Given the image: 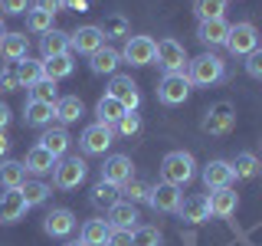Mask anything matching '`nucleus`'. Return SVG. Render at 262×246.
Masks as SVG:
<instances>
[{
	"mask_svg": "<svg viewBox=\"0 0 262 246\" xmlns=\"http://www.w3.org/2000/svg\"><path fill=\"white\" fill-rule=\"evenodd\" d=\"M30 102L56 105V102H59V89H56V82L53 79H39L36 86H30Z\"/></svg>",
	"mask_w": 262,
	"mask_h": 246,
	"instance_id": "nucleus-35",
	"label": "nucleus"
},
{
	"mask_svg": "<svg viewBox=\"0 0 262 246\" xmlns=\"http://www.w3.org/2000/svg\"><path fill=\"white\" fill-rule=\"evenodd\" d=\"M259 174H262V164H259Z\"/></svg>",
	"mask_w": 262,
	"mask_h": 246,
	"instance_id": "nucleus-53",
	"label": "nucleus"
},
{
	"mask_svg": "<svg viewBox=\"0 0 262 246\" xmlns=\"http://www.w3.org/2000/svg\"><path fill=\"white\" fill-rule=\"evenodd\" d=\"M4 33H7V27H4V20H0V36H4Z\"/></svg>",
	"mask_w": 262,
	"mask_h": 246,
	"instance_id": "nucleus-52",
	"label": "nucleus"
},
{
	"mask_svg": "<svg viewBox=\"0 0 262 246\" xmlns=\"http://www.w3.org/2000/svg\"><path fill=\"white\" fill-rule=\"evenodd\" d=\"M0 10L4 13H27L30 10V0H0Z\"/></svg>",
	"mask_w": 262,
	"mask_h": 246,
	"instance_id": "nucleus-45",
	"label": "nucleus"
},
{
	"mask_svg": "<svg viewBox=\"0 0 262 246\" xmlns=\"http://www.w3.org/2000/svg\"><path fill=\"white\" fill-rule=\"evenodd\" d=\"M98 30L105 33V39H108V36H125V39H128V36H131V23H128V20H125L121 13L108 16V20H105V23H102Z\"/></svg>",
	"mask_w": 262,
	"mask_h": 246,
	"instance_id": "nucleus-40",
	"label": "nucleus"
},
{
	"mask_svg": "<svg viewBox=\"0 0 262 246\" xmlns=\"http://www.w3.org/2000/svg\"><path fill=\"white\" fill-rule=\"evenodd\" d=\"M135 177V164H131L128 154H108L102 164V180H108L115 187H125L128 180Z\"/></svg>",
	"mask_w": 262,
	"mask_h": 246,
	"instance_id": "nucleus-10",
	"label": "nucleus"
},
{
	"mask_svg": "<svg viewBox=\"0 0 262 246\" xmlns=\"http://www.w3.org/2000/svg\"><path fill=\"white\" fill-rule=\"evenodd\" d=\"M115 128H118V131H121V135H125V138H135L138 131H141V115L128 112V115H125V118H121V121H118V125H115Z\"/></svg>",
	"mask_w": 262,
	"mask_h": 246,
	"instance_id": "nucleus-42",
	"label": "nucleus"
},
{
	"mask_svg": "<svg viewBox=\"0 0 262 246\" xmlns=\"http://www.w3.org/2000/svg\"><path fill=\"white\" fill-rule=\"evenodd\" d=\"M223 76H226V66L213 53H203V56H196V59L187 63V79H190V86H216V82H223Z\"/></svg>",
	"mask_w": 262,
	"mask_h": 246,
	"instance_id": "nucleus-2",
	"label": "nucleus"
},
{
	"mask_svg": "<svg viewBox=\"0 0 262 246\" xmlns=\"http://www.w3.org/2000/svg\"><path fill=\"white\" fill-rule=\"evenodd\" d=\"M154 53H158V43L151 36H128L125 49H121V59L131 66H147L154 63Z\"/></svg>",
	"mask_w": 262,
	"mask_h": 246,
	"instance_id": "nucleus-7",
	"label": "nucleus"
},
{
	"mask_svg": "<svg viewBox=\"0 0 262 246\" xmlns=\"http://www.w3.org/2000/svg\"><path fill=\"white\" fill-rule=\"evenodd\" d=\"M43 230H46L49 236H69L72 230H76V213L66 210V207L49 210V213H46V220H43Z\"/></svg>",
	"mask_w": 262,
	"mask_h": 246,
	"instance_id": "nucleus-16",
	"label": "nucleus"
},
{
	"mask_svg": "<svg viewBox=\"0 0 262 246\" xmlns=\"http://www.w3.org/2000/svg\"><path fill=\"white\" fill-rule=\"evenodd\" d=\"M39 145H43V148H46V151H49V154H53V158H56V161H59V158H62V154H66V151H69V131H66V128H49V131H46V135H43V138H39Z\"/></svg>",
	"mask_w": 262,
	"mask_h": 246,
	"instance_id": "nucleus-30",
	"label": "nucleus"
},
{
	"mask_svg": "<svg viewBox=\"0 0 262 246\" xmlns=\"http://www.w3.org/2000/svg\"><path fill=\"white\" fill-rule=\"evenodd\" d=\"M7 121H10V109H7V105L0 102V131L7 128Z\"/></svg>",
	"mask_w": 262,
	"mask_h": 246,
	"instance_id": "nucleus-49",
	"label": "nucleus"
},
{
	"mask_svg": "<svg viewBox=\"0 0 262 246\" xmlns=\"http://www.w3.org/2000/svg\"><path fill=\"white\" fill-rule=\"evenodd\" d=\"M53 109H56V118H59L62 125H72V121H79L82 115H85V105H82L79 95H59V102H56Z\"/></svg>",
	"mask_w": 262,
	"mask_h": 246,
	"instance_id": "nucleus-24",
	"label": "nucleus"
},
{
	"mask_svg": "<svg viewBox=\"0 0 262 246\" xmlns=\"http://www.w3.org/2000/svg\"><path fill=\"white\" fill-rule=\"evenodd\" d=\"M236 207H239V194H236L233 187L210 191V213H213V217H233Z\"/></svg>",
	"mask_w": 262,
	"mask_h": 246,
	"instance_id": "nucleus-20",
	"label": "nucleus"
},
{
	"mask_svg": "<svg viewBox=\"0 0 262 246\" xmlns=\"http://www.w3.org/2000/svg\"><path fill=\"white\" fill-rule=\"evenodd\" d=\"M147 203H151L158 213H177V207H180V187H174V184H161L158 187H151V197H147Z\"/></svg>",
	"mask_w": 262,
	"mask_h": 246,
	"instance_id": "nucleus-13",
	"label": "nucleus"
},
{
	"mask_svg": "<svg viewBox=\"0 0 262 246\" xmlns=\"http://www.w3.org/2000/svg\"><path fill=\"white\" fill-rule=\"evenodd\" d=\"M39 49H43V59L69 53V33H62V30H56V27H53L49 33H43V39H39Z\"/></svg>",
	"mask_w": 262,
	"mask_h": 246,
	"instance_id": "nucleus-28",
	"label": "nucleus"
},
{
	"mask_svg": "<svg viewBox=\"0 0 262 246\" xmlns=\"http://www.w3.org/2000/svg\"><path fill=\"white\" fill-rule=\"evenodd\" d=\"M7 151H10V141H7V135H4V131H0V158H4Z\"/></svg>",
	"mask_w": 262,
	"mask_h": 246,
	"instance_id": "nucleus-50",
	"label": "nucleus"
},
{
	"mask_svg": "<svg viewBox=\"0 0 262 246\" xmlns=\"http://www.w3.org/2000/svg\"><path fill=\"white\" fill-rule=\"evenodd\" d=\"M164 236L158 227H135L131 230V246H161Z\"/></svg>",
	"mask_w": 262,
	"mask_h": 246,
	"instance_id": "nucleus-39",
	"label": "nucleus"
},
{
	"mask_svg": "<svg viewBox=\"0 0 262 246\" xmlns=\"http://www.w3.org/2000/svg\"><path fill=\"white\" fill-rule=\"evenodd\" d=\"M105 95L118 98L128 112H135L138 105H141V92H138V86H135V79H131V76H112L108 92H105Z\"/></svg>",
	"mask_w": 262,
	"mask_h": 246,
	"instance_id": "nucleus-12",
	"label": "nucleus"
},
{
	"mask_svg": "<svg viewBox=\"0 0 262 246\" xmlns=\"http://www.w3.org/2000/svg\"><path fill=\"white\" fill-rule=\"evenodd\" d=\"M20 194H23V200H27V207H39L53 191H49V184H43V180H27V184L20 187Z\"/></svg>",
	"mask_w": 262,
	"mask_h": 246,
	"instance_id": "nucleus-37",
	"label": "nucleus"
},
{
	"mask_svg": "<svg viewBox=\"0 0 262 246\" xmlns=\"http://www.w3.org/2000/svg\"><path fill=\"white\" fill-rule=\"evenodd\" d=\"M135 220H138V207L128 200H118L115 207H108V227L112 230H135Z\"/></svg>",
	"mask_w": 262,
	"mask_h": 246,
	"instance_id": "nucleus-23",
	"label": "nucleus"
},
{
	"mask_svg": "<svg viewBox=\"0 0 262 246\" xmlns=\"http://www.w3.org/2000/svg\"><path fill=\"white\" fill-rule=\"evenodd\" d=\"M229 168H233V177L249 180V177L259 174V158H256V154H249V151H239L233 161H229Z\"/></svg>",
	"mask_w": 262,
	"mask_h": 246,
	"instance_id": "nucleus-32",
	"label": "nucleus"
},
{
	"mask_svg": "<svg viewBox=\"0 0 262 246\" xmlns=\"http://www.w3.org/2000/svg\"><path fill=\"white\" fill-rule=\"evenodd\" d=\"M121 194L128 197V203H141L151 197V184H144V180H138V177H131L125 187H121Z\"/></svg>",
	"mask_w": 262,
	"mask_h": 246,
	"instance_id": "nucleus-41",
	"label": "nucleus"
},
{
	"mask_svg": "<svg viewBox=\"0 0 262 246\" xmlns=\"http://www.w3.org/2000/svg\"><path fill=\"white\" fill-rule=\"evenodd\" d=\"M62 7H66V10H85V7H89V0H62Z\"/></svg>",
	"mask_w": 262,
	"mask_h": 246,
	"instance_id": "nucleus-48",
	"label": "nucleus"
},
{
	"mask_svg": "<svg viewBox=\"0 0 262 246\" xmlns=\"http://www.w3.org/2000/svg\"><path fill=\"white\" fill-rule=\"evenodd\" d=\"M187 95H190V79H187V72H164L161 86H158V98L164 105H180L187 102Z\"/></svg>",
	"mask_w": 262,
	"mask_h": 246,
	"instance_id": "nucleus-3",
	"label": "nucleus"
},
{
	"mask_svg": "<svg viewBox=\"0 0 262 246\" xmlns=\"http://www.w3.org/2000/svg\"><path fill=\"white\" fill-rule=\"evenodd\" d=\"M62 246H85L82 240H69V243H62Z\"/></svg>",
	"mask_w": 262,
	"mask_h": 246,
	"instance_id": "nucleus-51",
	"label": "nucleus"
},
{
	"mask_svg": "<svg viewBox=\"0 0 262 246\" xmlns=\"http://www.w3.org/2000/svg\"><path fill=\"white\" fill-rule=\"evenodd\" d=\"M23 168L33 171V174H46V171L56 168V158L46 151L43 145H36V148H30V151H27V161H23Z\"/></svg>",
	"mask_w": 262,
	"mask_h": 246,
	"instance_id": "nucleus-29",
	"label": "nucleus"
},
{
	"mask_svg": "<svg viewBox=\"0 0 262 246\" xmlns=\"http://www.w3.org/2000/svg\"><path fill=\"white\" fill-rule=\"evenodd\" d=\"M229 30H233V23H226V16H223V20H200V27H196V39L207 43V46H226Z\"/></svg>",
	"mask_w": 262,
	"mask_h": 246,
	"instance_id": "nucleus-14",
	"label": "nucleus"
},
{
	"mask_svg": "<svg viewBox=\"0 0 262 246\" xmlns=\"http://www.w3.org/2000/svg\"><path fill=\"white\" fill-rule=\"evenodd\" d=\"M0 53H4V59H10V63L27 59L30 36H27V33H4V36H0Z\"/></svg>",
	"mask_w": 262,
	"mask_h": 246,
	"instance_id": "nucleus-21",
	"label": "nucleus"
},
{
	"mask_svg": "<svg viewBox=\"0 0 262 246\" xmlns=\"http://www.w3.org/2000/svg\"><path fill=\"white\" fill-rule=\"evenodd\" d=\"M27 200H23L20 191H4L0 194V223H16V220H23V213H27Z\"/></svg>",
	"mask_w": 262,
	"mask_h": 246,
	"instance_id": "nucleus-17",
	"label": "nucleus"
},
{
	"mask_svg": "<svg viewBox=\"0 0 262 246\" xmlns=\"http://www.w3.org/2000/svg\"><path fill=\"white\" fill-rule=\"evenodd\" d=\"M233 125H236L233 105H229V102H216L207 115H203V125H200V128L207 131V135H226Z\"/></svg>",
	"mask_w": 262,
	"mask_h": 246,
	"instance_id": "nucleus-9",
	"label": "nucleus"
},
{
	"mask_svg": "<svg viewBox=\"0 0 262 246\" xmlns=\"http://www.w3.org/2000/svg\"><path fill=\"white\" fill-rule=\"evenodd\" d=\"M72 69H76L72 53H62V56H49V59H43V79L59 82V79H66V76H72Z\"/></svg>",
	"mask_w": 262,
	"mask_h": 246,
	"instance_id": "nucleus-26",
	"label": "nucleus"
},
{
	"mask_svg": "<svg viewBox=\"0 0 262 246\" xmlns=\"http://www.w3.org/2000/svg\"><path fill=\"white\" fill-rule=\"evenodd\" d=\"M98 46H105V33L98 27H79L76 33H69V53L92 56Z\"/></svg>",
	"mask_w": 262,
	"mask_h": 246,
	"instance_id": "nucleus-11",
	"label": "nucleus"
},
{
	"mask_svg": "<svg viewBox=\"0 0 262 246\" xmlns=\"http://www.w3.org/2000/svg\"><path fill=\"white\" fill-rule=\"evenodd\" d=\"M226 49L233 56H249L252 49H259V30L252 27V23H236V27L229 30Z\"/></svg>",
	"mask_w": 262,
	"mask_h": 246,
	"instance_id": "nucleus-6",
	"label": "nucleus"
},
{
	"mask_svg": "<svg viewBox=\"0 0 262 246\" xmlns=\"http://www.w3.org/2000/svg\"><path fill=\"white\" fill-rule=\"evenodd\" d=\"M56 174V187H62V191H72V187H79L82 180H85L89 174V164L82 158H59L53 168Z\"/></svg>",
	"mask_w": 262,
	"mask_h": 246,
	"instance_id": "nucleus-4",
	"label": "nucleus"
},
{
	"mask_svg": "<svg viewBox=\"0 0 262 246\" xmlns=\"http://www.w3.org/2000/svg\"><path fill=\"white\" fill-rule=\"evenodd\" d=\"M193 13L200 20H223L226 0H193Z\"/></svg>",
	"mask_w": 262,
	"mask_h": 246,
	"instance_id": "nucleus-38",
	"label": "nucleus"
},
{
	"mask_svg": "<svg viewBox=\"0 0 262 246\" xmlns=\"http://www.w3.org/2000/svg\"><path fill=\"white\" fill-rule=\"evenodd\" d=\"M53 16L56 13H46V10H39V7H30V10H27V30L43 36V33L53 30Z\"/></svg>",
	"mask_w": 262,
	"mask_h": 246,
	"instance_id": "nucleus-36",
	"label": "nucleus"
},
{
	"mask_svg": "<svg viewBox=\"0 0 262 246\" xmlns=\"http://www.w3.org/2000/svg\"><path fill=\"white\" fill-rule=\"evenodd\" d=\"M246 72H249L252 79H262V49H252V53L246 56Z\"/></svg>",
	"mask_w": 262,
	"mask_h": 246,
	"instance_id": "nucleus-43",
	"label": "nucleus"
},
{
	"mask_svg": "<svg viewBox=\"0 0 262 246\" xmlns=\"http://www.w3.org/2000/svg\"><path fill=\"white\" fill-rule=\"evenodd\" d=\"M105 246H131V230H112Z\"/></svg>",
	"mask_w": 262,
	"mask_h": 246,
	"instance_id": "nucleus-46",
	"label": "nucleus"
},
{
	"mask_svg": "<svg viewBox=\"0 0 262 246\" xmlns=\"http://www.w3.org/2000/svg\"><path fill=\"white\" fill-rule=\"evenodd\" d=\"M108 233H112L108 220H85V223H82V236H79V240L85 243V246H105V243H108Z\"/></svg>",
	"mask_w": 262,
	"mask_h": 246,
	"instance_id": "nucleus-27",
	"label": "nucleus"
},
{
	"mask_svg": "<svg viewBox=\"0 0 262 246\" xmlns=\"http://www.w3.org/2000/svg\"><path fill=\"white\" fill-rule=\"evenodd\" d=\"M16 66V79H20V86H36V82L39 79H43V63H39V59H30V56H27V59H20V63H13Z\"/></svg>",
	"mask_w": 262,
	"mask_h": 246,
	"instance_id": "nucleus-34",
	"label": "nucleus"
},
{
	"mask_svg": "<svg viewBox=\"0 0 262 246\" xmlns=\"http://www.w3.org/2000/svg\"><path fill=\"white\" fill-rule=\"evenodd\" d=\"M233 168H229V161H210L207 168H203V184H207V191H220V187H229L233 184Z\"/></svg>",
	"mask_w": 262,
	"mask_h": 246,
	"instance_id": "nucleus-19",
	"label": "nucleus"
},
{
	"mask_svg": "<svg viewBox=\"0 0 262 246\" xmlns=\"http://www.w3.org/2000/svg\"><path fill=\"white\" fill-rule=\"evenodd\" d=\"M177 213L187 223H203V220H210V197L207 194H190L187 200H180Z\"/></svg>",
	"mask_w": 262,
	"mask_h": 246,
	"instance_id": "nucleus-15",
	"label": "nucleus"
},
{
	"mask_svg": "<svg viewBox=\"0 0 262 246\" xmlns=\"http://www.w3.org/2000/svg\"><path fill=\"white\" fill-rule=\"evenodd\" d=\"M112 141H115V128H108V125H89L85 131H82V138H79V148L85 154H105L112 148Z\"/></svg>",
	"mask_w": 262,
	"mask_h": 246,
	"instance_id": "nucleus-8",
	"label": "nucleus"
},
{
	"mask_svg": "<svg viewBox=\"0 0 262 246\" xmlns=\"http://www.w3.org/2000/svg\"><path fill=\"white\" fill-rule=\"evenodd\" d=\"M154 59L164 72H184L187 69V49L177 43V39H161L158 43V53H154Z\"/></svg>",
	"mask_w": 262,
	"mask_h": 246,
	"instance_id": "nucleus-5",
	"label": "nucleus"
},
{
	"mask_svg": "<svg viewBox=\"0 0 262 246\" xmlns=\"http://www.w3.org/2000/svg\"><path fill=\"white\" fill-rule=\"evenodd\" d=\"M196 177V161L193 154L187 151H170L167 158L161 161V180L164 184H174V187H184Z\"/></svg>",
	"mask_w": 262,
	"mask_h": 246,
	"instance_id": "nucleus-1",
	"label": "nucleus"
},
{
	"mask_svg": "<svg viewBox=\"0 0 262 246\" xmlns=\"http://www.w3.org/2000/svg\"><path fill=\"white\" fill-rule=\"evenodd\" d=\"M23 118H27V125H33V128H43V125H49V121L56 118V109L46 105V102H27Z\"/></svg>",
	"mask_w": 262,
	"mask_h": 246,
	"instance_id": "nucleus-31",
	"label": "nucleus"
},
{
	"mask_svg": "<svg viewBox=\"0 0 262 246\" xmlns=\"http://www.w3.org/2000/svg\"><path fill=\"white\" fill-rule=\"evenodd\" d=\"M118 194H121V187H115V184H108V180H102L98 177V184L92 187V197H89V200L95 203V207H115V203H118Z\"/></svg>",
	"mask_w": 262,
	"mask_h": 246,
	"instance_id": "nucleus-33",
	"label": "nucleus"
},
{
	"mask_svg": "<svg viewBox=\"0 0 262 246\" xmlns=\"http://www.w3.org/2000/svg\"><path fill=\"white\" fill-rule=\"evenodd\" d=\"M89 59H92L89 66H92L95 76H115V69H118V63H121V53H118L115 46L105 43V46H98L95 53L89 56Z\"/></svg>",
	"mask_w": 262,
	"mask_h": 246,
	"instance_id": "nucleus-18",
	"label": "nucleus"
},
{
	"mask_svg": "<svg viewBox=\"0 0 262 246\" xmlns=\"http://www.w3.org/2000/svg\"><path fill=\"white\" fill-rule=\"evenodd\" d=\"M0 184H4V191H20L27 184L23 161H0Z\"/></svg>",
	"mask_w": 262,
	"mask_h": 246,
	"instance_id": "nucleus-25",
	"label": "nucleus"
},
{
	"mask_svg": "<svg viewBox=\"0 0 262 246\" xmlns=\"http://www.w3.org/2000/svg\"><path fill=\"white\" fill-rule=\"evenodd\" d=\"M95 115H98V125H108V128H115V125H118V121L128 115V109L118 102V98L102 95V98H98V105H95Z\"/></svg>",
	"mask_w": 262,
	"mask_h": 246,
	"instance_id": "nucleus-22",
	"label": "nucleus"
},
{
	"mask_svg": "<svg viewBox=\"0 0 262 246\" xmlns=\"http://www.w3.org/2000/svg\"><path fill=\"white\" fill-rule=\"evenodd\" d=\"M36 7H39V10H46V13H59L62 0H36Z\"/></svg>",
	"mask_w": 262,
	"mask_h": 246,
	"instance_id": "nucleus-47",
	"label": "nucleus"
},
{
	"mask_svg": "<svg viewBox=\"0 0 262 246\" xmlns=\"http://www.w3.org/2000/svg\"><path fill=\"white\" fill-rule=\"evenodd\" d=\"M0 89H7V92L20 89V79H16V66H10V69H0Z\"/></svg>",
	"mask_w": 262,
	"mask_h": 246,
	"instance_id": "nucleus-44",
	"label": "nucleus"
}]
</instances>
